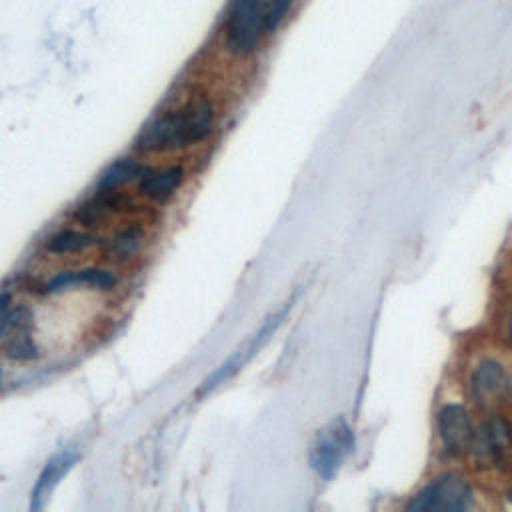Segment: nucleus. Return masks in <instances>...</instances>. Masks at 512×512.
Segmentation results:
<instances>
[{
  "instance_id": "obj_10",
  "label": "nucleus",
  "mask_w": 512,
  "mask_h": 512,
  "mask_svg": "<svg viewBox=\"0 0 512 512\" xmlns=\"http://www.w3.org/2000/svg\"><path fill=\"white\" fill-rule=\"evenodd\" d=\"M78 460L76 452H60L56 456H52L42 472L38 474L34 488H32V500H30V510H40L44 508V504L48 502L50 494L54 492V488L58 486V482L66 476V472L74 466V462Z\"/></svg>"
},
{
  "instance_id": "obj_14",
  "label": "nucleus",
  "mask_w": 512,
  "mask_h": 512,
  "mask_svg": "<svg viewBox=\"0 0 512 512\" xmlns=\"http://www.w3.org/2000/svg\"><path fill=\"white\" fill-rule=\"evenodd\" d=\"M146 164L134 160V158H118L112 162L100 176L98 190H122L126 184L140 180L146 172Z\"/></svg>"
},
{
  "instance_id": "obj_12",
  "label": "nucleus",
  "mask_w": 512,
  "mask_h": 512,
  "mask_svg": "<svg viewBox=\"0 0 512 512\" xmlns=\"http://www.w3.org/2000/svg\"><path fill=\"white\" fill-rule=\"evenodd\" d=\"M506 384L504 368L494 360H484L472 374V394L478 402H490L500 396Z\"/></svg>"
},
{
  "instance_id": "obj_6",
  "label": "nucleus",
  "mask_w": 512,
  "mask_h": 512,
  "mask_svg": "<svg viewBox=\"0 0 512 512\" xmlns=\"http://www.w3.org/2000/svg\"><path fill=\"white\" fill-rule=\"evenodd\" d=\"M118 284V276L108 268H78V270H62L54 276H50L42 290L46 294H58L64 290H72L78 286L94 288V290H114Z\"/></svg>"
},
{
  "instance_id": "obj_5",
  "label": "nucleus",
  "mask_w": 512,
  "mask_h": 512,
  "mask_svg": "<svg viewBox=\"0 0 512 512\" xmlns=\"http://www.w3.org/2000/svg\"><path fill=\"white\" fill-rule=\"evenodd\" d=\"M478 468H494L504 464L512 452V430L502 418H492L472 432L468 446Z\"/></svg>"
},
{
  "instance_id": "obj_1",
  "label": "nucleus",
  "mask_w": 512,
  "mask_h": 512,
  "mask_svg": "<svg viewBox=\"0 0 512 512\" xmlns=\"http://www.w3.org/2000/svg\"><path fill=\"white\" fill-rule=\"evenodd\" d=\"M216 112L210 100L196 98L176 110H168L148 122L134 146L142 154H164L190 148L208 138L214 128Z\"/></svg>"
},
{
  "instance_id": "obj_7",
  "label": "nucleus",
  "mask_w": 512,
  "mask_h": 512,
  "mask_svg": "<svg viewBox=\"0 0 512 512\" xmlns=\"http://www.w3.org/2000/svg\"><path fill=\"white\" fill-rule=\"evenodd\" d=\"M288 308H290V304L288 306H284L282 310H278L274 316H270L268 320H266V324L250 338V342H246V346H242L234 356H230L216 372H212L208 378H206V382H204V386H202V390H200V394H206V392H210L212 388H216L222 380H226L230 374H234L266 340H268V336L276 330V326L278 324H282V318L286 316V312H288Z\"/></svg>"
},
{
  "instance_id": "obj_8",
  "label": "nucleus",
  "mask_w": 512,
  "mask_h": 512,
  "mask_svg": "<svg viewBox=\"0 0 512 512\" xmlns=\"http://www.w3.org/2000/svg\"><path fill=\"white\" fill-rule=\"evenodd\" d=\"M438 432L446 452L462 454L470 446L472 424L464 406L448 404L438 414Z\"/></svg>"
},
{
  "instance_id": "obj_9",
  "label": "nucleus",
  "mask_w": 512,
  "mask_h": 512,
  "mask_svg": "<svg viewBox=\"0 0 512 512\" xmlns=\"http://www.w3.org/2000/svg\"><path fill=\"white\" fill-rule=\"evenodd\" d=\"M184 168L180 164H170L162 168L148 166L138 180V192L156 204H166L182 186Z\"/></svg>"
},
{
  "instance_id": "obj_11",
  "label": "nucleus",
  "mask_w": 512,
  "mask_h": 512,
  "mask_svg": "<svg viewBox=\"0 0 512 512\" xmlns=\"http://www.w3.org/2000/svg\"><path fill=\"white\" fill-rule=\"evenodd\" d=\"M144 244V232L140 226H124L118 228L108 238L100 240V248L104 258L114 262H126L132 260Z\"/></svg>"
},
{
  "instance_id": "obj_3",
  "label": "nucleus",
  "mask_w": 512,
  "mask_h": 512,
  "mask_svg": "<svg viewBox=\"0 0 512 512\" xmlns=\"http://www.w3.org/2000/svg\"><path fill=\"white\" fill-rule=\"evenodd\" d=\"M352 448L354 436L350 426L342 418H336L316 432L310 446V466L322 480H330Z\"/></svg>"
},
{
  "instance_id": "obj_18",
  "label": "nucleus",
  "mask_w": 512,
  "mask_h": 512,
  "mask_svg": "<svg viewBox=\"0 0 512 512\" xmlns=\"http://www.w3.org/2000/svg\"><path fill=\"white\" fill-rule=\"evenodd\" d=\"M508 500H510V502H512V488H510V490H508Z\"/></svg>"
},
{
  "instance_id": "obj_4",
  "label": "nucleus",
  "mask_w": 512,
  "mask_h": 512,
  "mask_svg": "<svg viewBox=\"0 0 512 512\" xmlns=\"http://www.w3.org/2000/svg\"><path fill=\"white\" fill-rule=\"evenodd\" d=\"M264 28L260 0H234L226 20V42L232 54L248 56L254 52Z\"/></svg>"
},
{
  "instance_id": "obj_17",
  "label": "nucleus",
  "mask_w": 512,
  "mask_h": 512,
  "mask_svg": "<svg viewBox=\"0 0 512 512\" xmlns=\"http://www.w3.org/2000/svg\"><path fill=\"white\" fill-rule=\"evenodd\" d=\"M510 340H512V316H510Z\"/></svg>"
},
{
  "instance_id": "obj_2",
  "label": "nucleus",
  "mask_w": 512,
  "mask_h": 512,
  "mask_svg": "<svg viewBox=\"0 0 512 512\" xmlns=\"http://www.w3.org/2000/svg\"><path fill=\"white\" fill-rule=\"evenodd\" d=\"M472 506V488L458 474H444L412 496L408 512H460Z\"/></svg>"
},
{
  "instance_id": "obj_13",
  "label": "nucleus",
  "mask_w": 512,
  "mask_h": 512,
  "mask_svg": "<svg viewBox=\"0 0 512 512\" xmlns=\"http://www.w3.org/2000/svg\"><path fill=\"white\" fill-rule=\"evenodd\" d=\"M94 244H98V238L90 232H82V230H74V228H62L52 232L50 236H46L44 240V250L48 254H80L88 248H92Z\"/></svg>"
},
{
  "instance_id": "obj_16",
  "label": "nucleus",
  "mask_w": 512,
  "mask_h": 512,
  "mask_svg": "<svg viewBox=\"0 0 512 512\" xmlns=\"http://www.w3.org/2000/svg\"><path fill=\"white\" fill-rule=\"evenodd\" d=\"M12 296L8 292H0V338H4V334L16 326L20 310H8Z\"/></svg>"
},
{
  "instance_id": "obj_15",
  "label": "nucleus",
  "mask_w": 512,
  "mask_h": 512,
  "mask_svg": "<svg viewBox=\"0 0 512 512\" xmlns=\"http://www.w3.org/2000/svg\"><path fill=\"white\" fill-rule=\"evenodd\" d=\"M290 4H292V0H260L266 32L274 30L282 22V18L288 12Z\"/></svg>"
}]
</instances>
